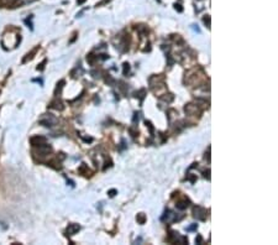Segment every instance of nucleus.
Wrapping results in <instances>:
<instances>
[{"label":"nucleus","instance_id":"1","mask_svg":"<svg viewBox=\"0 0 278 245\" xmlns=\"http://www.w3.org/2000/svg\"><path fill=\"white\" fill-rule=\"evenodd\" d=\"M40 123L42 124L43 126H53L54 124H56V118H53L51 114L45 115L43 118L40 119Z\"/></svg>","mask_w":278,"mask_h":245},{"label":"nucleus","instance_id":"2","mask_svg":"<svg viewBox=\"0 0 278 245\" xmlns=\"http://www.w3.org/2000/svg\"><path fill=\"white\" fill-rule=\"evenodd\" d=\"M194 217H195L197 219L205 220V218H206V210L203 209V208H200V207H195V208H194Z\"/></svg>","mask_w":278,"mask_h":245},{"label":"nucleus","instance_id":"3","mask_svg":"<svg viewBox=\"0 0 278 245\" xmlns=\"http://www.w3.org/2000/svg\"><path fill=\"white\" fill-rule=\"evenodd\" d=\"M30 141H31V145L41 146V145L46 144V137H43V136H34V137H31Z\"/></svg>","mask_w":278,"mask_h":245},{"label":"nucleus","instance_id":"4","mask_svg":"<svg viewBox=\"0 0 278 245\" xmlns=\"http://www.w3.org/2000/svg\"><path fill=\"white\" fill-rule=\"evenodd\" d=\"M175 219H177V217H175V214L173 213V212H171V210H167L164 213V215L162 217V220L167 222V223H172V222H174Z\"/></svg>","mask_w":278,"mask_h":245},{"label":"nucleus","instance_id":"5","mask_svg":"<svg viewBox=\"0 0 278 245\" xmlns=\"http://www.w3.org/2000/svg\"><path fill=\"white\" fill-rule=\"evenodd\" d=\"M79 229H81L79 225H77V224H69L66 233H67V235H74L77 232H79Z\"/></svg>","mask_w":278,"mask_h":245},{"label":"nucleus","instance_id":"6","mask_svg":"<svg viewBox=\"0 0 278 245\" xmlns=\"http://www.w3.org/2000/svg\"><path fill=\"white\" fill-rule=\"evenodd\" d=\"M50 108H53V109H57V110H63V109H64V105L62 104V101L54 100V101H52V103L50 104Z\"/></svg>","mask_w":278,"mask_h":245},{"label":"nucleus","instance_id":"7","mask_svg":"<svg viewBox=\"0 0 278 245\" xmlns=\"http://www.w3.org/2000/svg\"><path fill=\"white\" fill-rule=\"evenodd\" d=\"M175 206H177V208H178V209L183 210V209H185V208L188 207V202H187V201H185V202H178Z\"/></svg>","mask_w":278,"mask_h":245},{"label":"nucleus","instance_id":"8","mask_svg":"<svg viewBox=\"0 0 278 245\" xmlns=\"http://www.w3.org/2000/svg\"><path fill=\"white\" fill-rule=\"evenodd\" d=\"M137 220L142 224L143 222H145V215H143V214H138V215H137Z\"/></svg>","mask_w":278,"mask_h":245},{"label":"nucleus","instance_id":"9","mask_svg":"<svg viewBox=\"0 0 278 245\" xmlns=\"http://www.w3.org/2000/svg\"><path fill=\"white\" fill-rule=\"evenodd\" d=\"M204 22H205V24L208 22V25H210V17H209V16L205 17V19H204Z\"/></svg>","mask_w":278,"mask_h":245},{"label":"nucleus","instance_id":"10","mask_svg":"<svg viewBox=\"0 0 278 245\" xmlns=\"http://www.w3.org/2000/svg\"><path fill=\"white\" fill-rule=\"evenodd\" d=\"M175 9H177L178 11H182V10H183V9L180 8V5H177V4H175Z\"/></svg>","mask_w":278,"mask_h":245},{"label":"nucleus","instance_id":"11","mask_svg":"<svg viewBox=\"0 0 278 245\" xmlns=\"http://www.w3.org/2000/svg\"><path fill=\"white\" fill-rule=\"evenodd\" d=\"M195 228H197V224H194L193 226H189V228H188V230H194Z\"/></svg>","mask_w":278,"mask_h":245},{"label":"nucleus","instance_id":"12","mask_svg":"<svg viewBox=\"0 0 278 245\" xmlns=\"http://www.w3.org/2000/svg\"><path fill=\"white\" fill-rule=\"evenodd\" d=\"M195 243H202V237H198L195 239Z\"/></svg>","mask_w":278,"mask_h":245},{"label":"nucleus","instance_id":"13","mask_svg":"<svg viewBox=\"0 0 278 245\" xmlns=\"http://www.w3.org/2000/svg\"><path fill=\"white\" fill-rule=\"evenodd\" d=\"M115 193H116V191H110V197H114Z\"/></svg>","mask_w":278,"mask_h":245},{"label":"nucleus","instance_id":"14","mask_svg":"<svg viewBox=\"0 0 278 245\" xmlns=\"http://www.w3.org/2000/svg\"><path fill=\"white\" fill-rule=\"evenodd\" d=\"M84 1H85V0H77V3L79 4V5H81V4H83V3H84Z\"/></svg>","mask_w":278,"mask_h":245}]
</instances>
